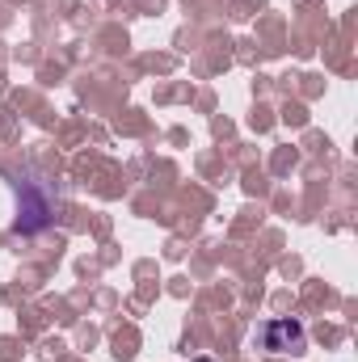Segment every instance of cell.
Listing matches in <instances>:
<instances>
[{
    "mask_svg": "<svg viewBox=\"0 0 358 362\" xmlns=\"http://www.w3.org/2000/svg\"><path fill=\"white\" fill-rule=\"evenodd\" d=\"M262 346L270 354H299L304 350V325L299 320H270L262 329Z\"/></svg>",
    "mask_w": 358,
    "mask_h": 362,
    "instance_id": "7a4b0ae2",
    "label": "cell"
},
{
    "mask_svg": "<svg viewBox=\"0 0 358 362\" xmlns=\"http://www.w3.org/2000/svg\"><path fill=\"white\" fill-rule=\"evenodd\" d=\"M198 362H207V358H198Z\"/></svg>",
    "mask_w": 358,
    "mask_h": 362,
    "instance_id": "3957f363",
    "label": "cell"
},
{
    "mask_svg": "<svg viewBox=\"0 0 358 362\" xmlns=\"http://www.w3.org/2000/svg\"><path fill=\"white\" fill-rule=\"evenodd\" d=\"M47 181H13V189H17V232H38V228H47L51 219H55V198L51 194H42L38 198V189H42Z\"/></svg>",
    "mask_w": 358,
    "mask_h": 362,
    "instance_id": "6da1fadb",
    "label": "cell"
}]
</instances>
